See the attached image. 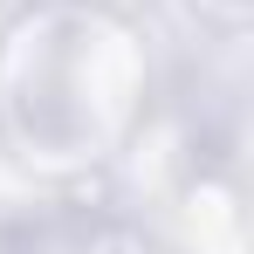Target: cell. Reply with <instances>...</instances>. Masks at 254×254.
<instances>
[{"label": "cell", "mask_w": 254, "mask_h": 254, "mask_svg": "<svg viewBox=\"0 0 254 254\" xmlns=\"http://www.w3.org/2000/svg\"><path fill=\"white\" fill-rule=\"evenodd\" d=\"M151 55L110 0H28L0 28V151L35 179H83L130 144Z\"/></svg>", "instance_id": "cell-1"}, {"label": "cell", "mask_w": 254, "mask_h": 254, "mask_svg": "<svg viewBox=\"0 0 254 254\" xmlns=\"http://www.w3.org/2000/svg\"><path fill=\"white\" fill-rule=\"evenodd\" d=\"M192 14L206 21V28H220V35H241L254 14V0H192Z\"/></svg>", "instance_id": "cell-2"}]
</instances>
